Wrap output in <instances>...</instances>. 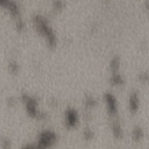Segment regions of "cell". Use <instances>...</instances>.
Segmentation results:
<instances>
[{
  "mask_svg": "<svg viewBox=\"0 0 149 149\" xmlns=\"http://www.w3.org/2000/svg\"><path fill=\"white\" fill-rule=\"evenodd\" d=\"M131 107L133 111H135L137 109V99H136V96H133L132 99H131Z\"/></svg>",
  "mask_w": 149,
  "mask_h": 149,
  "instance_id": "1",
  "label": "cell"
}]
</instances>
